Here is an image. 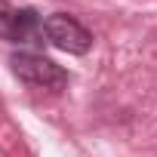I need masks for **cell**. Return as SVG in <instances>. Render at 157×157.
<instances>
[{"mask_svg":"<svg viewBox=\"0 0 157 157\" xmlns=\"http://www.w3.org/2000/svg\"><path fill=\"white\" fill-rule=\"evenodd\" d=\"M13 71L19 80H25L28 86H40V90H62L68 83V74L46 56L40 52H16L10 59Z\"/></svg>","mask_w":157,"mask_h":157,"instance_id":"obj_1","label":"cell"},{"mask_svg":"<svg viewBox=\"0 0 157 157\" xmlns=\"http://www.w3.org/2000/svg\"><path fill=\"white\" fill-rule=\"evenodd\" d=\"M43 34H46V40L52 46H59L65 52H74V56H83L93 46V34L74 16H65V13H52L43 22Z\"/></svg>","mask_w":157,"mask_h":157,"instance_id":"obj_2","label":"cell"},{"mask_svg":"<svg viewBox=\"0 0 157 157\" xmlns=\"http://www.w3.org/2000/svg\"><path fill=\"white\" fill-rule=\"evenodd\" d=\"M43 34V22L34 10H16L13 3L0 0V40L10 43H37Z\"/></svg>","mask_w":157,"mask_h":157,"instance_id":"obj_3","label":"cell"}]
</instances>
